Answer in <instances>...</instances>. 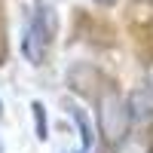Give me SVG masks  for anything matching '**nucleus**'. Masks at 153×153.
<instances>
[{"label":"nucleus","instance_id":"obj_1","mask_svg":"<svg viewBox=\"0 0 153 153\" xmlns=\"http://www.w3.org/2000/svg\"><path fill=\"white\" fill-rule=\"evenodd\" d=\"M132 126V113H129V101H126L117 89H104L98 95V132L107 144H120L129 135Z\"/></svg>","mask_w":153,"mask_h":153},{"label":"nucleus","instance_id":"obj_5","mask_svg":"<svg viewBox=\"0 0 153 153\" xmlns=\"http://www.w3.org/2000/svg\"><path fill=\"white\" fill-rule=\"evenodd\" d=\"M68 113L74 117V123H76V129H80V138H83V150H92V126H89V120H86V113H83V107H68Z\"/></svg>","mask_w":153,"mask_h":153},{"label":"nucleus","instance_id":"obj_3","mask_svg":"<svg viewBox=\"0 0 153 153\" xmlns=\"http://www.w3.org/2000/svg\"><path fill=\"white\" fill-rule=\"evenodd\" d=\"M126 101H129L132 123H141V126L153 123V92H150V89H135Z\"/></svg>","mask_w":153,"mask_h":153},{"label":"nucleus","instance_id":"obj_4","mask_svg":"<svg viewBox=\"0 0 153 153\" xmlns=\"http://www.w3.org/2000/svg\"><path fill=\"white\" fill-rule=\"evenodd\" d=\"M117 153H153V135H147V132L126 135L117 144Z\"/></svg>","mask_w":153,"mask_h":153},{"label":"nucleus","instance_id":"obj_9","mask_svg":"<svg viewBox=\"0 0 153 153\" xmlns=\"http://www.w3.org/2000/svg\"><path fill=\"white\" fill-rule=\"evenodd\" d=\"M0 117H3V101H0Z\"/></svg>","mask_w":153,"mask_h":153},{"label":"nucleus","instance_id":"obj_8","mask_svg":"<svg viewBox=\"0 0 153 153\" xmlns=\"http://www.w3.org/2000/svg\"><path fill=\"white\" fill-rule=\"evenodd\" d=\"M95 3H98V6H113L117 0H95Z\"/></svg>","mask_w":153,"mask_h":153},{"label":"nucleus","instance_id":"obj_7","mask_svg":"<svg viewBox=\"0 0 153 153\" xmlns=\"http://www.w3.org/2000/svg\"><path fill=\"white\" fill-rule=\"evenodd\" d=\"M147 89H150V92H153V65L147 68Z\"/></svg>","mask_w":153,"mask_h":153},{"label":"nucleus","instance_id":"obj_6","mask_svg":"<svg viewBox=\"0 0 153 153\" xmlns=\"http://www.w3.org/2000/svg\"><path fill=\"white\" fill-rule=\"evenodd\" d=\"M34 110V123H37V141H46L49 138V126H46V107L40 104V101H34L31 104Z\"/></svg>","mask_w":153,"mask_h":153},{"label":"nucleus","instance_id":"obj_10","mask_svg":"<svg viewBox=\"0 0 153 153\" xmlns=\"http://www.w3.org/2000/svg\"><path fill=\"white\" fill-rule=\"evenodd\" d=\"M141 3H153V0H141Z\"/></svg>","mask_w":153,"mask_h":153},{"label":"nucleus","instance_id":"obj_11","mask_svg":"<svg viewBox=\"0 0 153 153\" xmlns=\"http://www.w3.org/2000/svg\"><path fill=\"white\" fill-rule=\"evenodd\" d=\"M0 153H3V144H0Z\"/></svg>","mask_w":153,"mask_h":153},{"label":"nucleus","instance_id":"obj_2","mask_svg":"<svg viewBox=\"0 0 153 153\" xmlns=\"http://www.w3.org/2000/svg\"><path fill=\"white\" fill-rule=\"evenodd\" d=\"M46 49H49V25H46V9H40L28 22V28L22 31V55L37 68V65H43Z\"/></svg>","mask_w":153,"mask_h":153}]
</instances>
